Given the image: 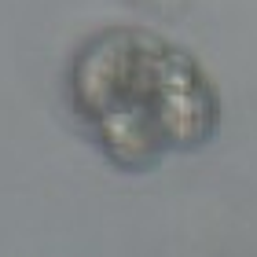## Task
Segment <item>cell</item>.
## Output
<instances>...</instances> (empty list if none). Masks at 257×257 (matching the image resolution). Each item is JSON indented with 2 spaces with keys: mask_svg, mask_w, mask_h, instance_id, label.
<instances>
[{
  "mask_svg": "<svg viewBox=\"0 0 257 257\" xmlns=\"http://www.w3.org/2000/svg\"><path fill=\"white\" fill-rule=\"evenodd\" d=\"M77 128L128 173L209 144L220 125L213 81L184 48L151 30H103L77 48L66 74Z\"/></svg>",
  "mask_w": 257,
  "mask_h": 257,
  "instance_id": "cell-1",
  "label": "cell"
}]
</instances>
